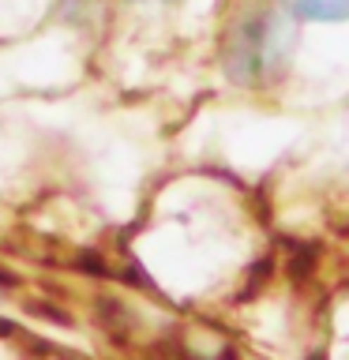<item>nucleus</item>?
Segmentation results:
<instances>
[{
	"label": "nucleus",
	"mask_w": 349,
	"mask_h": 360,
	"mask_svg": "<svg viewBox=\"0 0 349 360\" xmlns=\"http://www.w3.org/2000/svg\"><path fill=\"white\" fill-rule=\"evenodd\" d=\"M286 8L315 22H342L349 15V0H286Z\"/></svg>",
	"instance_id": "nucleus-2"
},
{
	"label": "nucleus",
	"mask_w": 349,
	"mask_h": 360,
	"mask_svg": "<svg viewBox=\"0 0 349 360\" xmlns=\"http://www.w3.org/2000/svg\"><path fill=\"white\" fill-rule=\"evenodd\" d=\"M293 49V22L278 8H255L236 22L225 45V68L236 83H259L278 75Z\"/></svg>",
	"instance_id": "nucleus-1"
}]
</instances>
